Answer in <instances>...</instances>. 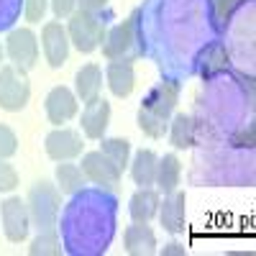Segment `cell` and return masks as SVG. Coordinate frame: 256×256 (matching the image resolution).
I'll return each instance as SVG.
<instances>
[{"label":"cell","instance_id":"obj_1","mask_svg":"<svg viewBox=\"0 0 256 256\" xmlns=\"http://www.w3.org/2000/svg\"><path fill=\"white\" fill-rule=\"evenodd\" d=\"M177 100H180V84L172 80L159 82L154 90H148L138 108V128L152 138H164V134L169 131V116H172Z\"/></svg>","mask_w":256,"mask_h":256},{"label":"cell","instance_id":"obj_2","mask_svg":"<svg viewBox=\"0 0 256 256\" xmlns=\"http://www.w3.org/2000/svg\"><path fill=\"white\" fill-rule=\"evenodd\" d=\"M28 216H31V226H36L38 230H49L56 226L59 218V205H62V192L59 187H54L49 180H38L31 190H28Z\"/></svg>","mask_w":256,"mask_h":256},{"label":"cell","instance_id":"obj_3","mask_svg":"<svg viewBox=\"0 0 256 256\" xmlns=\"http://www.w3.org/2000/svg\"><path fill=\"white\" fill-rule=\"evenodd\" d=\"M105 24L95 16V13H88V10H74L70 16V28H67V36H70V44H74L77 52L82 54H90L95 52L102 41H105Z\"/></svg>","mask_w":256,"mask_h":256},{"label":"cell","instance_id":"obj_4","mask_svg":"<svg viewBox=\"0 0 256 256\" xmlns=\"http://www.w3.org/2000/svg\"><path fill=\"white\" fill-rule=\"evenodd\" d=\"M31 98V84L26 80V72L6 64L0 67V108L8 113H18L26 108V102Z\"/></svg>","mask_w":256,"mask_h":256},{"label":"cell","instance_id":"obj_5","mask_svg":"<svg viewBox=\"0 0 256 256\" xmlns=\"http://www.w3.org/2000/svg\"><path fill=\"white\" fill-rule=\"evenodd\" d=\"M6 54L13 62V67L18 70H34L36 67V59H38V41L36 34L31 28H16L8 34L6 38Z\"/></svg>","mask_w":256,"mask_h":256},{"label":"cell","instance_id":"obj_6","mask_svg":"<svg viewBox=\"0 0 256 256\" xmlns=\"http://www.w3.org/2000/svg\"><path fill=\"white\" fill-rule=\"evenodd\" d=\"M80 169H82L84 180H90L92 184H100V187H108V190H116L120 182V174H123L102 152H88L82 156Z\"/></svg>","mask_w":256,"mask_h":256},{"label":"cell","instance_id":"obj_7","mask_svg":"<svg viewBox=\"0 0 256 256\" xmlns=\"http://www.w3.org/2000/svg\"><path fill=\"white\" fill-rule=\"evenodd\" d=\"M0 218H3V230H6L8 241L20 244L28 236L31 216H28V205L20 198H8L3 205H0Z\"/></svg>","mask_w":256,"mask_h":256},{"label":"cell","instance_id":"obj_8","mask_svg":"<svg viewBox=\"0 0 256 256\" xmlns=\"http://www.w3.org/2000/svg\"><path fill=\"white\" fill-rule=\"evenodd\" d=\"M136 20H138V13H134L128 20L113 26L108 34H105L102 54L108 59H126V54L134 49V44H136Z\"/></svg>","mask_w":256,"mask_h":256},{"label":"cell","instance_id":"obj_9","mask_svg":"<svg viewBox=\"0 0 256 256\" xmlns=\"http://www.w3.org/2000/svg\"><path fill=\"white\" fill-rule=\"evenodd\" d=\"M41 44H44V56L49 62V67H62L70 56V36H67V28L56 20L44 26L41 31Z\"/></svg>","mask_w":256,"mask_h":256},{"label":"cell","instance_id":"obj_10","mask_svg":"<svg viewBox=\"0 0 256 256\" xmlns=\"http://www.w3.org/2000/svg\"><path fill=\"white\" fill-rule=\"evenodd\" d=\"M46 154L54 162H70L74 156L82 154V136L72 128H54V131L46 136Z\"/></svg>","mask_w":256,"mask_h":256},{"label":"cell","instance_id":"obj_11","mask_svg":"<svg viewBox=\"0 0 256 256\" xmlns=\"http://www.w3.org/2000/svg\"><path fill=\"white\" fill-rule=\"evenodd\" d=\"M110 123V102L95 98L90 102H84V110H82V131L88 138H102L105 136V128Z\"/></svg>","mask_w":256,"mask_h":256},{"label":"cell","instance_id":"obj_12","mask_svg":"<svg viewBox=\"0 0 256 256\" xmlns=\"http://www.w3.org/2000/svg\"><path fill=\"white\" fill-rule=\"evenodd\" d=\"M46 116L54 126H62L67 123L77 116V95L64 88V84H59V88H54L49 95H46Z\"/></svg>","mask_w":256,"mask_h":256},{"label":"cell","instance_id":"obj_13","mask_svg":"<svg viewBox=\"0 0 256 256\" xmlns=\"http://www.w3.org/2000/svg\"><path fill=\"white\" fill-rule=\"evenodd\" d=\"M159 220L164 226V230L169 233H180L184 230V212H187V198L184 192H169L164 198V202H159Z\"/></svg>","mask_w":256,"mask_h":256},{"label":"cell","instance_id":"obj_14","mask_svg":"<svg viewBox=\"0 0 256 256\" xmlns=\"http://www.w3.org/2000/svg\"><path fill=\"white\" fill-rule=\"evenodd\" d=\"M105 77H108V88L116 98H128L134 92L136 74H134V64L128 59H110Z\"/></svg>","mask_w":256,"mask_h":256},{"label":"cell","instance_id":"obj_15","mask_svg":"<svg viewBox=\"0 0 256 256\" xmlns=\"http://www.w3.org/2000/svg\"><path fill=\"white\" fill-rule=\"evenodd\" d=\"M123 244H126V251L131 256H152V254H156V236L146 223L128 226L126 233H123Z\"/></svg>","mask_w":256,"mask_h":256},{"label":"cell","instance_id":"obj_16","mask_svg":"<svg viewBox=\"0 0 256 256\" xmlns=\"http://www.w3.org/2000/svg\"><path fill=\"white\" fill-rule=\"evenodd\" d=\"M159 192L152 190V187H141L136 195L131 198V205H128V212H131V218L134 223H148L154 216H156V210H159Z\"/></svg>","mask_w":256,"mask_h":256},{"label":"cell","instance_id":"obj_17","mask_svg":"<svg viewBox=\"0 0 256 256\" xmlns=\"http://www.w3.org/2000/svg\"><path fill=\"white\" fill-rule=\"evenodd\" d=\"M74 88H77V98L82 102H90L95 98H100V88H102V70L98 64H84L74 77Z\"/></svg>","mask_w":256,"mask_h":256},{"label":"cell","instance_id":"obj_18","mask_svg":"<svg viewBox=\"0 0 256 256\" xmlns=\"http://www.w3.org/2000/svg\"><path fill=\"white\" fill-rule=\"evenodd\" d=\"M156 164H159V156L152 152V148H141V152L134 156V164H131V177L138 187H152L154 180H156Z\"/></svg>","mask_w":256,"mask_h":256},{"label":"cell","instance_id":"obj_19","mask_svg":"<svg viewBox=\"0 0 256 256\" xmlns=\"http://www.w3.org/2000/svg\"><path fill=\"white\" fill-rule=\"evenodd\" d=\"M180 174H182L180 159H177L174 154H166V156L159 159V164H156V180H154V184L164 192V195H169V192L177 190Z\"/></svg>","mask_w":256,"mask_h":256},{"label":"cell","instance_id":"obj_20","mask_svg":"<svg viewBox=\"0 0 256 256\" xmlns=\"http://www.w3.org/2000/svg\"><path fill=\"white\" fill-rule=\"evenodd\" d=\"M169 141L174 148H190L195 146V120L190 116L180 113L174 116V120L169 123Z\"/></svg>","mask_w":256,"mask_h":256},{"label":"cell","instance_id":"obj_21","mask_svg":"<svg viewBox=\"0 0 256 256\" xmlns=\"http://www.w3.org/2000/svg\"><path fill=\"white\" fill-rule=\"evenodd\" d=\"M84 174L77 164H56V187L62 195H74L84 187Z\"/></svg>","mask_w":256,"mask_h":256},{"label":"cell","instance_id":"obj_22","mask_svg":"<svg viewBox=\"0 0 256 256\" xmlns=\"http://www.w3.org/2000/svg\"><path fill=\"white\" fill-rule=\"evenodd\" d=\"M100 152L123 172V169L128 166V156H131V144H128L126 138H102Z\"/></svg>","mask_w":256,"mask_h":256},{"label":"cell","instance_id":"obj_23","mask_svg":"<svg viewBox=\"0 0 256 256\" xmlns=\"http://www.w3.org/2000/svg\"><path fill=\"white\" fill-rule=\"evenodd\" d=\"M202 77L208 80V77H216L218 72H223L226 67H228V52L220 46V44H212L210 49H205V54H202Z\"/></svg>","mask_w":256,"mask_h":256},{"label":"cell","instance_id":"obj_24","mask_svg":"<svg viewBox=\"0 0 256 256\" xmlns=\"http://www.w3.org/2000/svg\"><path fill=\"white\" fill-rule=\"evenodd\" d=\"M62 248H59V236L56 230L49 228V230H38V236L31 241L28 246V254L31 256H56Z\"/></svg>","mask_w":256,"mask_h":256},{"label":"cell","instance_id":"obj_25","mask_svg":"<svg viewBox=\"0 0 256 256\" xmlns=\"http://www.w3.org/2000/svg\"><path fill=\"white\" fill-rule=\"evenodd\" d=\"M18 152V138L8 126L0 123V159H10Z\"/></svg>","mask_w":256,"mask_h":256},{"label":"cell","instance_id":"obj_26","mask_svg":"<svg viewBox=\"0 0 256 256\" xmlns=\"http://www.w3.org/2000/svg\"><path fill=\"white\" fill-rule=\"evenodd\" d=\"M16 187H18V172L6 159H0V192H13Z\"/></svg>","mask_w":256,"mask_h":256},{"label":"cell","instance_id":"obj_27","mask_svg":"<svg viewBox=\"0 0 256 256\" xmlns=\"http://www.w3.org/2000/svg\"><path fill=\"white\" fill-rule=\"evenodd\" d=\"M49 8V0H26V6H24V16L28 24H38L41 18H44Z\"/></svg>","mask_w":256,"mask_h":256},{"label":"cell","instance_id":"obj_28","mask_svg":"<svg viewBox=\"0 0 256 256\" xmlns=\"http://www.w3.org/2000/svg\"><path fill=\"white\" fill-rule=\"evenodd\" d=\"M241 0H216V10H218V20L220 26H228V20L233 16V8H236Z\"/></svg>","mask_w":256,"mask_h":256},{"label":"cell","instance_id":"obj_29","mask_svg":"<svg viewBox=\"0 0 256 256\" xmlns=\"http://www.w3.org/2000/svg\"><path fill=\"white\" fill-rule=\"evenodd\" d=\"M74 6L77 0H52V10L56 18H70L74 13Z\"/></svg>","mask_w":256,"mask_h":256},{"label":"cell","instance_id":"obj_30","mask_svg":"<svg viewBox=\"0 0 256 256\" xmlns=\"http://www.w3.org/2000/svg\"><path fill=\"white\" fill-rule=\"evenodd\" d=\"M80 10H88V13H98L108 6V0H77Z\"/></svg>","mask_w":256,"mask_h":256},{"label":"cell","instance_id":"obj_31","mask_svg":"<svg viewBox=\"0 0 256 256\" xmlns=\"http://www.w3.org/2000/svg\"><path fill=\"white\" fill-rule=\"evenodd\" d=\"M233 144H236V146H254V128L248 126V131H241L236 138H233Z\"/></svg>","mask_w":256,"mask_h":256},{"label":"cell","instance_id":"obj_32","mask_svg":"<svg viewBox=\"0 0 256 256\" xmlns=\"http://www.w3.org/2000/svg\"><path fill=\"white\" fill-rule=\"evenodd\" d=\"M187 251H184V246H180V244H166L164 246V251H162V256H184Z\"/></svg>","mask_w":256,"mask_h":256},{"label":"cell","instance_id":"obj_33","mask_svg":"<svg viewBox=\"0 0 256 256\" xmlns=\"http://www.w3.org/2000/svg\"><path fill=\"white\" fill-rule=\"evenodd\" d=\"M0 62H3V46H0Z\"/></svg>","mask_w":256,"mask_h":256}]
</instances>
